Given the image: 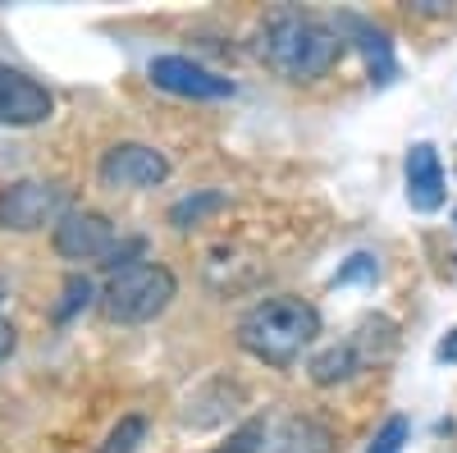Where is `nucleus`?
I'll list each match as a JSON object with an SVG mask.
<instances>
[{
	"mask_svg": "<svg viewBox=\"0 0 457 453\" xmlns=\"http://www.w3.org/2000/svg\"><path fill=\"white\" fill-rule=\"evenodd\" d=\"M316 334H320V312L312 302L293 298V293L256 302V307H247L243 321H238L243 353H252L265 366H293L302 357V348L316 344Z\"/></svg>",
	"mask_w": 457,
	"mask_h": 453,
	"instance_id": "obj_1",
	"label": "nucleus"
},
{
	"mask_svg": "<svg viewBox=\"0 0 457 453\" xmlns=\"http://www.w3.org/2000/svg\"><path fill=\"white\" fill-rule=\"evenodd\" d=\"M343 32L312 19V14H275L265 23V37H261V55L270 64L279 79L288 83H316L338 64L343 55Z\"/></svg>",
	"mask_w": 457,
	"mask_h": 453,
	"instance_id": "obj_2",
	"label": "nucleus"
},
{
	"mask_svg": "<svg viewBox=\"0 0 457 453\" xmlns=\"http://www.w3.org/2000/svg\"><path fill=\"white\" fill-rule=\"evenodd\" d=\"M179 293V280L170 266L161 261H137L129 271H114L105 280V289L96 293L101 312L120 325H142V321H156Z\"/></svg>",
	"mask_w": 457,
	"mask_h": 453,
	"instance_id": "obj_3",
	"label": "nucleus"
},
{
	"mask_svg": "<svg viewBox=\"0 0 457 453\" xmlns=\"http://www.w3.org/2000/svg\"><path fill=\"white\" fill-rule=\"evenodd\" d=\"M73 211V193L55 179H14L0 188V230L14 234H32L60 224Z\"/></svg>",
	"mask_w": 457,
	"mask_h": 453,
	"instance_id": "obj_4",
	"label": "nucleus"
},
{
	"mask_svg": "<svg viewBox=\"0 0 457 453\" xmlns=\"http://www.w3.org/2000/svg\"><path fill=\"white\" fill-rule=\"evenodd\" d=\"M55 115V96L32 73L0 64V129H32Z\"/></svg>",
	"mask_w": 457,
	"mask_h": 453,
	"instance_id": "obj_5",
	"label": "nucleus"
},
{
	"mask_svg": "<svg viewBox=\"0 0 457 453\" xmlns=\"http://www.w3.org/2000/svg\"><path fill=\"white\" fill-rule=\"evenodd\" d=\"M96 170H101V183L110 188H156L170 179L165 151L146 147V142H114Z\"/></svg>",
	"mask_w": 457,
	"mask_h": 453,
	"instance_id": "obj_6",
	"label": "nucleus"
},
{
	"mask_svg": "<svg viewBox=\"0 0 457 453\" xmlns=\"http://www.w3.org/2000/svg\"><path fill=\"white\" fill-rule=\"evenodd\" d=\"M51 243H55V252H60L64 261H105L120 239H114L110 215H101V211H79V206H73V211L55 224Z\"/></svg>",
	"mask_w": 457,
	"mask_h": 453,
	"instance_id": "obj_7",
	"label": "nucleus"
},
{
	"mask_svg": "<svg viewBox=\"0 0 457 453\" xmlns=\"http://www.w3.org/2000/svg\"><path fill=\"white\" fill-rule=\"evenodd\" d=\"M146 73H151V83H156L161 92H174V96H193V101L234 96V83L220 79V73H211L206 64L187 60V55H156Z\"/></svg>",
	"mask_w": 457,
	"mask_h": 453,
	"instance_id": "obj_8",
	"label": "nucleus"
},
{
	"mask_svg": "<svg viewBox=\"0 0 457 453\" xmlns=\"http://www.w3.org/2000/svg\"><path fill=\"white\" fill-rule=\"evenodd\" d=\"M407 202L411 211H439L448 202V188H444V165H439V151L430 142H416L407 151Z\"/></svg>",
	"mask_w": 457,
	"mask_h": 453,
	"instance_id": "obj_9",
	"label": "nucleus"
},
{
	"mask_svg": "<svg viewBox=\"0 0 457 453\" xmlns=\"http://www.w3.org/2000/svg\"><path fill=\"white\" fill-rule=\"evenodd\" d=\"M338 32H343V42L353 37V46L366 55L370 83H375V88H389V83H394V73H398L389 32H385V28H375V23H366V19H357V14H343V19H338Z\"/></svg>",
	"mask_w": 457,
	"mask_h": 453,
	"instance_id": "obj_10",
	"label": "nucleus"
},
{
	"mask_svg": "<svg viewBox=\"0 0 457 453\" xmlns=\"http://www.w3.org/2000/svg\"><path fill=\"white\" fill-rule=\"evenodd\" d=\"M265 453H334V431L316 417H284L265 440Z\"/></svg>",
	"mask_w": 457,
	"mask_h": 453,
	"instance_id": "obj_11",
	"label": "nucleus"
},
{
	"mask_svg": "<svg viewBox=\"0 0 457 453\" xmlns=\"http://www.w3.org/2000/svg\"><path fill=\"white\" fill-rule=\"evenodd\" d=\"M361 339H348V344H334L325 353L312 357V381L316 385H338V381H353V375L361 371Z\"/></svg>",
	"mask_w": 457,
	"mask_h": 453,
	"instance_id": "obj_12",
	"label": "nucleus"
},
{
	"mask_svg": "<svg viewBox=\"0 0 457 453\" xmlns=\"http://www.w3.org/2000/svg\"><path fill=\"white\" fill-rule=\"evenodd\" d=\"M146 440V417H124L120 426H114L110 435H105V444L96 449V453H137V444Z\"/></svg>",
	"mask_w": 457,
	"mask_h": 453,
	"instance_id": "obj_13",
	"label": "nucleus"
},
{
	"mask_svg": "<svg viewBox=\"0 0 457 453\" xmlns=\"http://www.w3.org/2000/svg\"><path fill=\"white\" fill-rule=\"evenodd\" d=\"M265 440H270V426H265L261 417L243 422L234 435H228V444H220L215 453H265Z\"/></svg>",
	"mask_w": 457,
	"mask_h": 453,
	"instance_id": "obj_14",
	"label": "nucleus"
},
{
	"mask_svg": "<svg viewBox=\"0 0 457 453\" xmlns=\"http://www.w3.org/2000/svg\"><path fill=\"white\" fill-rule=\"evenodd\" d=\"M220 206H224V197H220V193H197V197H183V202H174V206H170V224L187 230V224H197L206 211H220Z\"/></svg>",
	"mask_w": 457,
	"mask_h": 453,
	"instance_id": "obj_15",
	"label": "nucleus"
},
{
	"mask_svg": "<svg viewBox=\"0 0 457 453\" xmlns=\"http://www.w3.org/2000/svg\"><path fill=\"white\" fill-rule=\"evenodd\" d=\"M92 298H96V293H92V280H87V275H69V280H64V298H60V307H55V321H73Z\"/></svg>",
	"mask_w": 457,
	"mask_h": 453,
	"instance_id": "obj_16",
	"label": "nucleus"
},
{
	"mask_svg": "<svg viewBox=\"0 0 457 453\" xmlns=\"http://www.w3.org/2000/svg\"><path fill=\"white\" fill-rule=\"evenodd\" d=\"M379 275V261L370 256V252H357V256H348V261H343V266L334 271V284H370Z\"/></svg>",
	"mask_w": 457,
	"mask_h": 453,
	"instance_id": "obj_17",
	"label": "nucleus"
},
{
	"mask_svg": "<svg viewBox=\"0 0 457 453\" xmlns=\"http://www.w3.org/2000/svg\"><path fill=\"white\" fill-rule=\"evenodd\" d=\"M407 435H411L407 417H389V422H385V431H379V435L370 440V449H366V453H403Z\"/></svg>",
	"mask_w": 457,
	"mask_h": 453,
	"instance_id": "obj_18",
	"label": "nucleus"
},
{
	"mask_svg": "<svg viewBox=\"0 0 457 453\" xmlns=\"http://www.w3.org/2000/svg\"><path fill=\"white\" fill-rule=\"evenodd\" d=\"M14 348H19V330H14L10 321H0V366L14 357Z\"/></svg>",
	"mask_w": 457,
	"mask_h": 453,
	"instance_id": "obj_19",
	"label": "nucleus"
},
{
	"mask_svg": "<svg viewBox=\"0 0 457 453\" xmlns=\"http://www.w3.org/2000/svg\"><path fill=\"white\" fill-rule=\"evenodd\" d=\"M439 357H444V362H457V330H448V339L439 344Z\"/></svg>",
	"mask_w": 457,
	"mask_h": 453,
	"instance_id": "obj_20",
	"label": "nucleus"
},
{
	"mask_svg": "<svg viewBox=\"0 0 457 453\" xmlns=\"http://www.w3.org/2000/svg\"><path fill=\"white\" fill-rule=\"evenodd\" d=\"M5 298H10V284H5V275H0V307H5Z\"/></svg>",
	"mask_w": 457,
	"mask_h": 453,
	"instance_id": "obj_21",
	"label": "nucleus"
},
{
	"mask_svg": "<svg viewBox=\"0 0 457 453\" xmlns=\"http://www.w3.org/2000/svg\"><path fill=\"white\" fill-rule=\"evenodd\" d=\"M453 220H457V206H453Z\"/></svg>",
	"mask_w": 457,
	"mask_h": 453,
	"instance_id": "obj_22",
	"label": "nucleus"
}]
</instances>
